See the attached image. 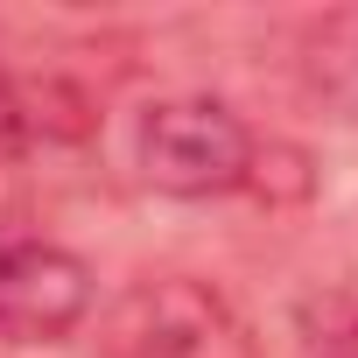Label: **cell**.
Segmentation results:
<instances>
[{"label":"cell","instance_id":"4","mask_svg":"<svg viewBox=\"0 0 358 358\" xmlns=\"http://www.w3.org/2000/svg\"><path fill=\"white\" fill-rule=\"evenodd\" d=\"M22 148H29V99L8 78V64H0V162H15Z\"/></svg>","mask_w":358,"mask_h":358},{"label":"cell","instance_id":"2","mask_svg":"<svg viewBox=\"0 0 358 358\" xmlns=\"http://www.w3.org/2000/svg\"><path fill=\"white\" fill-rule=\"evenodd\" d=\"M134 162L162 197H225L253 176V127L225 99L183 92L141 113Z\"/></svg>","mask_w":358,"mask_h":358},{"label":"cell","instance_id":"5","mask_svg":"<svg viewBox=\"0 0 358 358\" xmlns=\"http://www.w3.org/2000/svg\"><path fill=\"white\" fill-rule=\"evenodd\" d=\"M316 358H358V316H351V323H344V330H337V337H330Z\"/></svg>","mask_w":358,"mask_h":358},{"label":"cell","instance_id":"3","mask_svg":"<svg viewBox=\"0 0 358 358\" xmlns=\"http://www.w3.org/2000/svg\"><path fill=\"white\" fill-rule=\"evenodd\" d=\"M92 316V267L57 239L0 246V344H57Z\"/></svg>","mask_w":358,"mask_h":358},{"label":"cell","instance_id":"1","mask_svg":"<svg viewBox=\"0 0 358 358\" xmlns=\"http://www.w3.org/2000/svg\"><path fill=\"white\" fill-rule=\"evenodd\" d=\"M99 358H260L253 323L197 274H155L99 316Z\"/></svg>","mask_w":358,"mask_h":358}]
</instances>
